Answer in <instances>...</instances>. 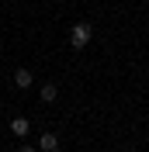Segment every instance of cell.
<instances>
[{
	"label": "cell",
	"instance_id": "4",
	"mask_svg": "<svg viewBox=\"0 0 149 152\" xmlns=\"http://www.w3.org/2000/svg\"><path fill=\"white\" fill-rule=\"evenodd\" d=\"M38 97H42L45 104H52V100H56V97H59V86H56V83H45V86H42V90H38Z\"/></svg>",
	"mask_w": 149,
	"mask_h": 152
},
{
	"label": "cell",
	"instance_id": "7",
	"mask_svg": "<svg viewBox=\"0 0 149 152\" xmlns=\"http://www.w3.org/2000/svg\"><path fill=\"white\" fill-rule=\"evenodd\" d=\"M52 152H63V149H59V145H56V149H52Z\"/></svg>",
	"mask_w": 149,
	"mask_h": 152
},
{
	"label": "cell",
	"instance_id": "3",
	"mask_svg": "<svg viewBox=\"0 0 149 152\" xmlns=\"http://www.w3.org/2000/svg\"><path fill=\"white\" fill-rule=\"evenodd\" d=\"M10 132L18 135V138H24V135L31 132V121L28 118H10Z\"/></svg>",
	"mask_w": 149,
	"mask_h": 152
},
{
	"label": "cell",
	"instance_id": "1",
	"mask_svg": "<svg viewBox=\"0 0 149 152\" xmlns=\"http://www.w3.org/2000/svg\"><path fill=\"white\" fill-rule=\"evenodd\" d=\"M90 38H94V28L87 24V21H76L73 28H69V45H73V48H87Z\"/></svg>",
	"mask_w": 149,
	"mask_h": 152
},
{
	"label": "cell",
	"instance_id": "6",
	"mask_svg": "<svg viewBox=\"0 0 149 152\" xmlns=\"http://www.w3.org/2000/svg\"><path fill=\"white\" fill-rule=\"evenodd\" d=\"M21 152H38V149H35V145H21Z\"/></svg>",
	"mask_w": 149,
	"mask_h": 152
},
{
	"label": "cell",
	"instance_id": "5",
	"mask_svg": "<svg viewBox=\"0 0 149 152\" xmlns=\"http://www.w3.org/2000/svg\"><path fill=\"white\" fill-rule=\"evenodd\" d=\"M56 145H59V138H56V135H52V132H45V135H42V138H38V149H42V152H52V149H56Z\"/></svg>",
	"mask_w": 149,
	"mask_h": 152
},
{
	"label": "cell",
	"instance_id": "2",
	"mask_svg": "<svg viewBox=\"0 0 149 152\" xmlns=\"http://www.w3.org/2000/svg\"><path fill=\"white\" fill-rule=\"evenodd\" d=\"M35 83V76H31V69H14V86H18V90H28V86Z\"/></svg>",
	"mask_w": 149,
	"mask_h": 152
}]
</instances>
